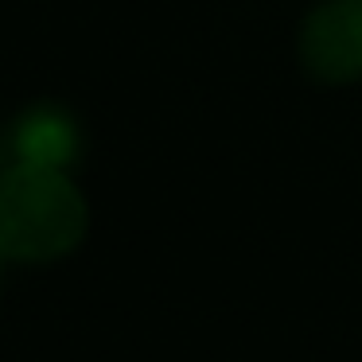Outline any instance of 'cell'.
Segmentation results:
<instances>
[{
    "instance_id": "cell-1",
    "label": "cell",
    "mask_w": 362,
    "mask_h": 362,
    "mask_svg": "<svg viewBox=\"0 0 362 362\" xmlns=\"http://www.w3.org/2000/svg\"><path fill=\"white\" fill-rule=\"evenodd\" d=\"M86 203L63 172L12 164L0 175V257L51 261L74 250Z\"/></svg>"
},
{
    "instance_id": "cell-2",
    "label": "cell",
    "mask_w": 362,
    "mask_h": 362,
    "mask_svg": "<svg viewBox=\"0 0 362 362\" xmlns=\"http://www.w3.org/2000/svg\"><path fill=\"white\" fill-rule=\"evenodd\" d=\"M308 71L323 82L362 78V0H327L308 16L300 35Z\"/></svg>"
},
{
    "instance_id": "cell-3",
    "label": "cell",
    "mask_w": 362,
    "mask_h": 362,
    "mask_svg": "<svg viewBox=\"0 0 362 362\" xmlns=\"http://www.w3.org/2000/svg\"><path fill=\"white\" fill-rule=\"evenodd\" d=\"M12 148H16V164L63 172L78 156V133H74V121L63 110L40 105L28 117H20L16 133H12Z\"/></svg>"
}]
</instances>
